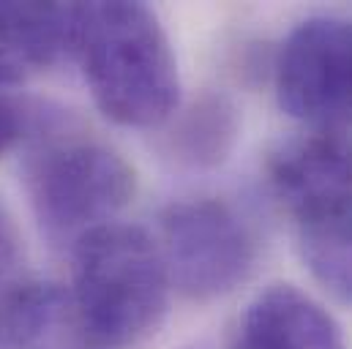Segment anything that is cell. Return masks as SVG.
Here are the masks:
<instances>
[{
  "label": "cell",
  "instance_id": "cell-6",
  "mask_svg": "<svg viewBox=\"0 0 352 349\" xmlns=\"http://www.w3.org/2000/svg\"><path fill=\"white\" fill-rule=\"evenodd\" d=\"M276 199L295 221L352 207V142L336 128L284 139L267 159Z\"/></svg>",
  "mask_w": 352,
  "mask_h": 349
},
{
  "label": "cell",
  "instance_id": "cell-9",
  "mask_svg": "<svg viewBox=\"0 0 352 349\" xmlns=\"http://www.w3.org/2000/svg\"><path fill=\"white\" fill-rule=\"evenodd\" d=\"M0 336L8 349H101L72 289L55 281H19L3 306Z\"/></svg>",
  "mask_w": 352,
  "mask_h": 349
},
{
  "label": "cell",
  "instance_id": "cell-3",
  "mask_svg": "<svg viewBox=\"0 0 352 349\" xmlns=\"http://www.w3.org/2000/svg\"><path fill=\"white\" fill-rule=\"evenodd\" d=\"M72 295L101 349H131L164 319L170 275L159 240L137 224H104L72 249Z\"/></svg>",
  "mask_w": 352,
  "mask_h": 349
},
{
  "label": "cell",
  "instance_id": "cell-2",
  "mask_svg": "<svg viewBox=\"0 0 352 349\" xmlns=\"http://www.w3.org/2000/svg\"><path fill=\"white\" fill-rule=\"evenodd\" d=\"M22 174L41 235L69 251L88 232L112 224L137 191L134 167L115 148L50 109L36 115Z\"/></svg>",
  "mask_w": 352,
  "mask_h": 349
},
{
  "label": "cell",
  "instance_id": "cell-5",
  "mask_svg": "<svg viewBox=\"0 0 352 349\" xmlns=\"http://www.w3.org/2000/svg\"><path fill=\"white\" fill-rule=\"evenodd\" d=\"M273 87L281 112L311 126L336 128L352 115V22L314 16L278 47Z\"/></svg>",
  "mask_w": 352,
  "mask_h": 349
},
{
  "label": "cell",
  "instance_id": "cell-11",
  "mask_svg": "<svg viewBox=\"0 0 352 349\" xmlns=\"http://www.w3.org/2000/svg\"><path fill=\"white\" fill-rule=\"evenodd\" d=\"M295 238L314 281L333 300L352 306V207L295 221Z\"/></svg>",
  "mask_w": 352,
  "mask_h": 349
},
{
  "label": "cell",
  "instance_id": "cell-4",
  "mask_svg": "<svg viewBox=\"0 0 352 349\" xmlns=\"http://www.w3.org/2000/svg\"><path fill=\"white\" fill-rule=\"evenodd\" d=\"M159 232L170 286L188 300L224 297L254 273L257 238L249 221L224 199L173 202L159 218Z\"/></svg>",
  "mask_w": 352,
  "mask_h": 349
},
{
  "label": "cell",
  "instance_id": "cell-14",
  "mask_svg": "<svg viewBox=\"0 0 352 349\" xmlns=\"http://www.w3.org/2000/svg\"><path fill=\"white\" fill-rule=\"evenodd\" d=\"M183 349H213V347H210V341H202V339H199V341H191V344H186Z\"/></svg>",
  "mask_w": 352,
  "mask_h": 349
},
{
  "label": "cell",
  "instance_id": "cell-1",
  "mask_svg": "<svg viewBox=\"0 0 352 349\" xmlns=\"http://www.w3.org/2000/svg\"><path fill=\"white\" fill-rule=\"evenodd\" d=\"M72 58L80 60L96 106L112 123L156 128L177 112L175 52L145 3H74Z\"/></svg>",
  "mask_w": 352,
  "mask_h": 349
},
{
  "label": "cell",
  "instance_id": "cell-12",
  "mask_svg": "<svg viewBox=\"0 0 352 349\" xmlns=\"http://www.w3.org/2000/svg\"><path fill=\"white\" fill-rule=\"evenodd\" d=\"M19 260H22V249H19L16 227H14L11 216L0 207V322H3V306H6V300L11 295V289L22 281L16 275Z\"/></svg>",
  "mask_w": 352,
  "mask_h": 349
},
{
  "label": "cell",
  "instance_id": "cell-13",
  "mask_svg": "<svg viewBox=\"0 0 352 349\" xmlns=\"http://www.w3.org/2000/svg\"><path fill=\"white\" fill-rule=\"evenodd\" d=\"M38 109H28L14 98L0 93V159L11 153L19 142H28Z\"/></svg>",
  "mask_w": 352,
  "mask_h": 349
},
{
  "label": "cell",
  "instance_id": "cell-7",
  "mask_svg": "<svg viewBox=\"0 0 352 349\" xmlns=\"http://www.w3.org/2000/svg\"><path fill=\"white\" fill-rule=\"evenodd\" d=\"M230 349H344V333L314 297L273 284L246 306Z\"/></svg>",
  "mask_w": 352,
  "mask_h": 349
},
{
  "label": "cell",
  "instance_id": "cell-10",
  "mask_svg": "<svg viewBox=\"0 0 352 349\" xmlns=\"http://www.w3.org/2000/svg\"><path fill=\"white\" fill-rule=\"evenodd\" d=\"M241 139L238 104L219 90L197 95L186 109L175 112L167 134V153L180 167L216 170L221 167Z\"/></svg>",
  "mask_w": 352,
  "mask_h": 349
},
{
  "label": "cell",
  "instance_id": "cell-8",
  "mask_svg": "<svg viewBox=\"0 0 352 349\" xmlns=\"http://www.w3.org/2000/svg\"><path fill=\"white\" fill-rule=\"evenodd\" d=\"M74 55V3H0V87Z\"/></svg>",
  "mask_w": 352,
  "mask_h": 349
}]
</instances>
